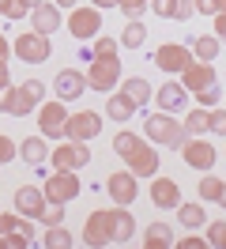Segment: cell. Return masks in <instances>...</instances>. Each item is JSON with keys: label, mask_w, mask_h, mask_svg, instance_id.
I'll return each mask as SVG.
<instances>
[{"label": "cell", "mask_w": 226, "mask_h": 249, "mask_svg": "<svg viewBox=\"0 0 226 249\" xmlns=\"http://www.w3.org/2000/svg\"><path fill=\"white\" fill-rule=\"evenodd\" d=\"M124 162H128V170H132L136 178H155V174H158V151H155L151 140H143Z\"/></svg>", "instance_id": "2e32d148"}, {"label": "cell", "mask_w": 226, "mask_h": 249, "mask_svg": "<svg viewBox=\"0 0 226 249\" xmlns=\"http://www.w3.org/2000/svg\"><path fill=\"white\" fill-rule=\"evenodd\" d=\"M117 38H109V34H94V49H90V57H117Z\"/></svg>", "instance_id": "836d02e7"}, {"label": "cell", "mask_w": 226, "mask_h": 249, "mask_svg": "<svg viewBox=\"0 0 226 249\" xmlns=\"http://www.w3.org/2000/svg\"><path fill=\"white\" fill-rule=\"evenodd\" d=\"M38 121H42V136L45 140H64V128H68V106L64 102H42L38 109Z\"/></svg>", "instance_id": "30bf717a"}, {"label": "cell", "mask_w": 226, "mask_h": 249, "mask_svg": "<svg viewBox=\"0 0 226 249\" xmlns=\"http://www.w3.org/2000/svg\"><path fill=\"white\" fill-rule=\"evenodd\" d=\"M136 109L139 106H136L124 91H109V102H105V117H109V121H132Z\"/></svg>", "instance_id": "7402d4cb"}, {"label": "cell", "mask_w": 226, "mask_h": 249, "mask_svg": "<svg viewBox=\"0 0 226 249\" xmlns=\"http://www.w3.org/2000/svg\"><path fill=\"white\" fill-rule=\"evenodd\" d=\"M30 242H34V238H30V234H23L19 227H15V231H4V234H0V249H27Z\"/></svg>", "instance_id": "d6a6232c"}, {"label": "cell", "mask_w": 226, "mask_h": 249, "mask_svg": "<svg viewBox=\"0 0 226 249\" xmlns=\"http://www.w3.org/2000/svg\"><path fill=\"white\" fill-rule=\"evenodd\" d=\"M143 42H147V27H143L139 19H128L124 31H121V38H117V46L121 49H139Z\"/></svg>", "instance_id": "cb8c5ba5"}, {"label": "cell", "mask_w": 226, "mask_h": 249, "mask_svg": "<svg viewBox=\"0 0 226 249\" xmlns=\"http://www.w3.org/2000/svg\"><path fill=\"white\" fill-rule=\"evenodd\" d=\"M53 4H57V8H75L79 0H53Z\"/></svg>", "instance_id": "816d5d0a"}, {"label": "cell", "mask_w": 226, "mask_h": 249, "mask_svg": "<svg viewBox=\"0 0 226 249\" xmlns=\"http://www.w3.org/2000/svg\"><path fill=\"white\" fill-rule=\"evenodd\" d=\"M219 12H226V0H219Z\"/></svg>", "instance_id": "db71d44e"}, {"label": "cell", "mask_w": 226, "mask_h": 249, "mask_svg": "<svg viewBox=\"0 0 226 249\" xmlns=\"http://www.w3.org/2000/svg\"><path fill=\"white\" fill-rule=\"evenodd\" d=\"M23 4H27V8H38V4H42V0H23Z\"/></svg>", "instance_id": "f5cc1de1"}, {"label": "cell", "mask_w": 226, "mask_h": 249, "mask_svg": "<svg viewBox=\"0 0 226 249\" xmlns=\"http://www.w3.org/2000/svg\"><path fill=\"white\" fill-rule=\"evenodd\" d=\"M49 162L57 166V170H83L90 162V151L83 140H68L64 136V143H57L53 151H49Z\"/></svg>", "instance_id": "8992f818"}, {"label": "cell", "mask_w": 226, "mask_h": 249, "mask_svg": "<svg viewBox=\"0 0 226 249\" xmlns=\"http://www.w3.org/2000/svg\"><path fill=\"white\" fill-rule=\"evenodd\" d=\"M72 242H75V238H72V231H68L64 223H57V227H45V242H42L45 249H68Z\"/></svg>", "instance_id": "f1b7e54d"}, {"label": "cell", "mask_w": 226, "mask_h": 249, "mask_svg": "<svg viewBox=\"0 0 226 249\" xmlns=\"http://www.w3.org/2000/svg\"><path fill=\"white\" fill-rule=\"evenodd\" d=\"M90 4H94L98 12H105V8H117V0H90Z\"/></svg>", "instance_id": "c3c4849f"}, {"label": "cell", "mask_w": 226, "mask_h": 249, "mask_svg": "<svg viewBox=\"0 0 226 249\" xmlns=\"http://www.w3.org/2000/svg\"><path fill=\"white\" fill-rule=\"evenodd\" d=\"M132 234H136L132 212H124V208L117 204V231H113V242H132Z\"/></svg>", "instance_id": "f546056e"}, {"label": "cell", "mask_w": 226, "mask_h": 249, "mask_svg": "<svg viewBox=\"0 0 226 249\" xmlns=\"http://www.w3.org/2000/svg\"><path fill=\"white\" fill-rule=\"evenodd\" d=\"M151 200H155V208H177L181 204L177 181L166 178V174H155V181H151Z\"/></svg>", "instance_id": "ffe728a7"}, {"label": "cell", "mask_w": 226, "mask_h": 249, "mask_svg": "<svg viewBox=\"0 0 226 249\" xmlns=\"http://www.w3.org/2000/svg\"><path fill=\"white\" fill-rule=\"evenodd\" d=\"M83 91H87V76H83V72H75V68H60V72H57V79H53V94H57L60 102H75Z\"/></svg>", "instance_id": "9a60e30c"}, {"label": "cell", "mask_w": 226, "mask_h": 249, "mask_svg": "<svg viewBox=\"0 0 226 249\" xmlns=\"http://www.w3.org/2000/svg\"><path fill=\"white\" fill-rule=\"evenodd\" d=\"M181 159H185V166H192V170H211L215 166V159H219V151H215V143H208L204 136H189V140L181 143Z\"/></svg>", "instance_id": "ba28073f"}, {"label": "cell", "mask_w": 226, "mask_h": 249, "mask_svg": "<svg viewBox=\"0 0 226 249\" xmlns=\"http://www.w3.org/2000/svg\"><path fill=\"white\" fill-rule=\"evenodd\" d=\"M113 231H117V208H98L83 223V242L90 249H105L113 246Z\"/></svg>", "instance_id": "7a4b0ae2"}, {"label": "cell", "mask_w": 226, "mask_h": 249, "mask_svg": "<svg viewBox=\"0 0 226 249\" xmlns=\"http://www.w3.org/2000/svg\"><path fill=\"white\" fill-rule=\"evenodd\" d=\"M117 8L124 12V19H139V12L147 8V0H117Z\"/></svg>", "instance_id": "f35d334b"}, {"label": "cell", "mask_w": 226, "mask_h": 249, "mask_svg": "<svg viewBox=\"0 0 226 249\" xmlns=\"http://www.w3.org/2000/svg\"><path fill=\"white\" fill-rule=\"evenodd\" d=\"M8 53H12V46H8V38L0 34V61H8Z\"/></svg>", "instance_id": "681fc988"}, {"label": "cell", "mask_w": 226, "mask_h": 249, "mask_svg": "<svg viewBox=\"0 0 226 249\" xmlns=\"http://www.w3.org/2000/svg\"><path fill=\"white\" fill-rule=\"evenodd\" d=\"M215 83H219V72H215L211 61H192L185 72H181V87H185L189 94L204 91V87H215Z\"/></svg>", "instance_id": "4fadbf2b"}, {"label": "cell", "mask_w": 226, "mask_h": 249, "mask_svg": "<svg viewBox=\"0 0 226 249\" xmlns=\"http://www.w3.org/2000/svg\"><path fill=\"white\" fill-rule=\"evenodd\" d=\"M19 159H23L27 166H42L45 159H49V147H45L42 136H27V140L19 143Z\"/></svg>", "instance_id": "603a6c76"}, {"label": "cell", "mask_w": 226, "mask_h": 249, "mask_svg": "<svg viewBox=\"0 0 226 249\" xmlns=\"http://www.w3.org/2000/svg\"><path fill=\"white\" fill-rule=\"evenodd\" d=\"M143 136H147L151 143H158V147H181V143L189 140L185 124H181L174 113H166V109H155L147 121H143Z\"/></svg>", "instance_id": "6da1fadb"}, {"label": "cell", "mask_w": 226, "mask_h": 249, "mask_svg": "<svg viewBox=\"0 0 226 249\" xmlns=\"http://www.w3.org/2000/svg\"><path fill=\"white\" fill-rule=\"evenodd\" d=\"M105 193L113 196V204H121V208H132V200L139 196V181H136L132 170H117L105 178Z\"/></svg>", "instance_id": "8fae6325"}, {"label": "cell", "mask_w": 226, "mask_h": 249, "mask_svg": "<svg viewBox=\"0 0 226 249\" xmlns=\"http://www.w3.org/2000/svg\"><path fill=\"white\" fill-rule=\"evenodd\" d=\"M208 132H219V136H226V109L211 106L208 109Z\"/></svg>", "instance_id": "8d00e7d4"}, {"label": "cell", "mask_w": 226, "mask_h": 249, "mask_svg": "<svg viewBox=\"0 0 226 249\" xmlns=\"http://www.w3.org/2000/svg\"><path fill=\"white\" fill-rule=\"evenodd\" d=\"M102 132V121H98V113L94 109H79V113H68V128H64V136L68 140H94Z\"/></svg>", "instance_id": "5bb4252c"}, {"label": "cell", "mask_w": 226, "mask_h": 249, "mask_svg": "<svg viewBox=\"0 0 226 249\" xmlns=\"http://www.w3.org/2000/svg\"><path fill=\"white\" fill-rule=\"evenodd\" d=\"M121 91L128 94V98H132L136 106H143V102H151V94H155V87H151V83H147L143 76H128V79H124V87H121Z\"/></svg>", "instance_id": "484cf974"}, {"label": "cell", "mask_w": 226, "mask_h": 249, "mask_svg": "<svg viewBox=\"0 0 226 249\" xmlns=\"http://www.w3.org/2000/svg\"><path fill=\"white\" fill-rule=\"evenodd\" d=\"M4 83H12V72H8V61H0V87Z\"/></svg>", "instance_id": "7dc6e473"}, {"label": "cell", "mask_w": 226, "mask_h": 249, "mask_svg": "<svg viewBox=\"0 0 226 249\" xmlns=\"http://www.w3.org/2000/svg\"><path fill=\"white\" fill-rule=\"evenodd\" d=\"M30 31H38V34L60 31V8L53 0H42L38 8H30Z\"/></svg>", "instance_id": "ac0fdd59"}, {"label": "cell", "mask_w": 226, "mask_h": 249, "mask_svg": "<svg viewBox=\"0 0 226 249\" xmlns=\"http://www.w3.org/2000/svg\"><path fill=\"white\" fill-rule=\"evenodd\" d=\"M174 246L177 249H208V238H200V234H185V238H181V242H174Z\"/></svg>", "instance_id": "b9f144b4"}, {"label": "cell", "mask_w": 226, "mask_h": 249, "mask_svg": "<svg viewBox=\"0 0 226 249\" xmlns=\"http://www.w3.org/2000/svg\"><path fill=\"white\" fill-rule=\"evenodd\" d=\"M45 98V87L42 79H27V83H19L12 94V113L15 117H27V113H34V106H42Z\"/></svg>", "instance_id": "7c38bea8"}, {"label": "cell", "mask_w": 226, "mask_h": 249, "mask_svg": "<svg viewBox=\"0 0 226 249\" xmlns=\"http://www.w3.org/2000/svg\"><path fill=\"white\" fill-rule=\"evenodd\" d=\"M208 246L226 249V223H211L208 227Z\"/></svg>", "instance_id": "74e56055"}, {"label": "cell", "mask_w": 226, "mask_h": 249, "mask_svg": "<svg viewBox=\"0 0 226 249\" xmlns=\"http://www.w3.org/2000/svg\"><path fill=\"white\" fill-rule=\"evenodd\" d=\"M196 4V12H204V16H215L219 12V0H192Z\"/></svg>", "instance_id": "f6af8a7d"}, {"label": "cell", "mask_w": 226, "mask_h": 249, "mask_svg": "<svg viewBox=\"0 0 226 249\" xmlns=\"http://www.w3.org/2000/svg\"><path fill=\"white\" fill-rule=\"evenodd\" d=\"M166 246H174V231L166 223H151L143 231V249H166Z\"/></svg>", "instance_id": "d4e9b609"}, {"label": "cell", "mask_w": 226, "mask_h": 249, "mask_svg": "<svg viewBox=\"0 0 226 249\" xmlns=\"http://www.w3.org/2000/svg\"><path fill=\"white\" fill-rule=\"evenodd\" d=\"M34 223H45V227H57V223H64V204H45L42 212H38V219Z\"/></svg>", "instance_id": "e575fe53"}, {"label": "cell", "mask_w": 226, "mask_h": 249, "mask_svg": "<svg viewBox=\"0 0 226 249\" xmlns=\"http://www.w3.org/2000/svg\"><path fill=\"white\" fill-rule=\"evenodd\" d=\"M0 16H8L12 23H19L23 16H30V8L23 4V0H0Z\"/></svg>", "instance_id": "d590c367"}, {"label": "cell", "mask_w": 226, "mask_h": 249, "mask_svg": "<svg viewBox=\"0 0 226 249\" xmlns=\"http://www.w3.org/2000/svg\"><path fill=\"white\" fill-rule=\"evenodd\" d=\"M185 132H189V136H204V132H208V109L200 106V109H189V117H185Z\"/></svg>", "instance_id": "4dcf8cb0"}, {"label": "cell", "mask_w": 226, "mask_h": 249, "mask_svg": "<svg viewBox=\"0 0 226 249\" xmlns=\"http://www.w3.org/2000/svg\"><path fill=\"white\" fill-rule=\"evenodd\" d=\"M12 53H15V57H19L23 64H42V61H49L53 46H49V34L23 31V34H19V38L12 42Z\"/></svg>", "instance_id": "3957f363"}, {"label": "cell", "mask_w": 226, "mask_h": 249, "mask_svg": "<svg viewBox=\"0 0 226 249\" xmlns=\"http://www.w3.org/2000/svg\"><path fill=\"white\" fill-rule=\"evenodd\" d=\"M12 94H15V83H4V87H0V109H4V113H12Z\"/></svg>", "instance_id": "7bdbcfd3"}, {"label": "cell", "mask_w": 226, "mask_h": 249, "mask_svg": "<svg viewBox=\"0 0 226 249\" xmlns=\"http://www.w3.org/2000/svg\"><path fill=\"white\" fill-rule=\"evenodd\" d=\"M151 61L158 64L162 72H170V76H181V72H185V68H189V64H192L196 57H192V49H189V46L166 42V46H158V49H155V57H151Z\"/></svg>", "instance_id": "9c48e42d"}, {"label": "cell", "mask_w": 226, "mask_h": 249, "mask_svg": "<svg viewBox=\"0 0 226 249\" xmlns=\"http://www.w3.org/2000/svg\"><path fill=\"white\" fill-rule=\"evenodd\" d=\"M215 38H219V42H226V12H215Z\"/></svg>", "instance_id": "ee69618b"}, {"label": "cell", "mask_w": 226, "mask_h": 249, "mask_svg": "<svg viewBox=\"0 0 226 249\" xmlns=\"http://www.w3.org/2000/svg\"><path fill=\"white\" fill-rule=\"evenodd\" d=\"M155 102H158V109H166V113H177V109L189 106V91L181 87V79H170V83H162L158 91L151 94Z\"/></svg>", "instance_id": "e0dca14e"}, {"label": "cell", "mask_w": 226, "mask_h": 249, "mask_svg": "<svg viewBox=\"0 0 226 249\" xmlns=\"http://www.w3.org/2000/svg\"><path fill=\"white\" fill-rule=\"evenodd\" d=\"M177 219L185 223V231H196L208 223V212H204V204H177Z\"/></svg>", "instance_id": "83f0119b"}, {"label": "cell", "mask_w": 226, "mask_h": 249, "mask_svg": "<svg viewBox=\"0 0 226 249\" xmlns=\"http://www.w3.org/2000/svg\"><path fill=\"white\" fill-rule=\"evenodd\" d=\"M15 208H19L27 219H38V212L45 208V193L38 185H19L15 189Z\"/></svg>", "instance_id": "44dd1931"}, {"label": "cell", "mask_w": 226, "mask_h": 249, "mask_svg": "<svg viewBox=\"0 0 226 249\" xmlns=\"http://www.w3.org/2000/svg\"><path fill=\"white\" fill-rule=\"evenodd\" d=\"M215 204H219V208H226V181H223V189H219V200H215Z\"/></svg>", "instance_id": "f907efd6"}, {"label": "cell", "mask_w": 226, "mask_h": 249, "mask_svg": "<svg viewBox=\"0 0 226 249\" xmlns=\"http://www.w3.org/2000/svg\"><path fill=\"white\" fill-rule=\"evenodd\" d=\"M68 31H72V38H79V42H87V38H94V34H102V12L90 4V8H68Z\"/></svg>", "instance_id": "52a82bcc"}, {"label": "cell", "mask_w": 226, "mask_h": 249, "mask_svg": "<svg viewBox=\"0 0 226 249\" xmlns=\"http://www.w3.org/2000/svg\"><path fill=\"white\" fill-rule=\"evenodd\" d=\"M42 193H45V204H72L83 193V185H79L75 170H57L53 178H45Z\"/></svg>", "instance_id": "277c9868"}, {"label": "cell", "mask_w": 226, "mask_h": 249, "mask_svg": "<svg viewBox=\"0 0 226 249\" xmlns=\"http://www.w3.org/2000/svg\"><path fill=\"white\" fill-rule=\"evenodd\" d=\"M12 159H19V143L0 132V162H12Z\"/></svg>", "instance_id": "60d3db41"}, {"label": "cell", "mask_w": 226, "mask_h": 249, "mask_svg": "<svg viewBox=\"0 0 226 249\" xmlns=\"http://www.w3.org/2000/svg\"><path fill=\"white\" fill-rule=\"evenodd\" d=\"M19 227V215H8V212H0V234L4 231H15Z\"/></svg>", "instance_id": "bcb514c9"}, {"label": "cell", "mask_w": 226, "mask_h": 249, "mask_svg": "<svg viewBox=\"0 0 226 249\" xmlns=\"http://www.w3.org/2000/svg\"><path fill=\"white\" fill-rule=\"evenodd\" d=\"M147 8L158 19H177V23H185V19L196 16V4H192V0H147Z\"/></svg>", "instance_id": "d6986e66"}, {"label": "cell", "mask_w": 226, "mask_h": 249, "mask_svg": "<svg viewBox=\"0 0 226 249\" xmlns=\"http://www.w3.org/2000/svg\"><path fill=\"white\" fill-rule=\"evenodd\" d=\"M219 189H223V178H215V174L204 170V178H200V200H219Z\"/></svg>", "instance_id": "1f68e13d"}, {"label": "cell", "mask_w": 226, "mask_h": 249, "mask_svg": "<svg viewBox=\"0 0 226 249\" xmlns=\"http://www.w3.org/2000/svg\"><path fill=\"white\" fill-rule=\"evenodd\" d=\"M83 76H87L90 91H113L121 83V61L117 57H90V68Z\"/></svg>", "instance_id": "5b68a950"}, {"label": "cell", "mask_w": 226, "mask_h": 249, "mask_svg": "<svg viewBox=\"0 0 226 249\" xmlns=\"http://www.w3.org/2000/svg\"><path fill=\"white\" fill-rule=\"evenodd\" d=\"M219 46H223V42H219L215 34H200V38H192V57L196 61H215V57H219Z\"/></svg>", "instance_id": "4316f807"}, {"label": "cell", "mask_w": 226, "mask_h": 249, "mask_svg": "<svg viewBox=\"0 0 226 249\" xmlns=\"http://www.w3.org/2000/svg\"><path fill=\"white\" fill-rule=\"evenodd\" d=\"M196 102H200L204 109L219 106V83H215V87H204V91H196Z\"/></svg>", "instance_id": "ab89813d"}]
</instances>
